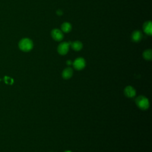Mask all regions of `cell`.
<instances>
[{
	"mask_svg": "<svg viewBox=\"0 0 152 152\" xmlns=\"http://www.w3.org/2000/svg\"><path fill=\"white\" fill-rule=\"evenodd\" d=\"M18 47L23 52H29L33 48V43L28 38H23L19 42Z\"/></svg>",
	"mask_w": 152,
	"mask_h": 152,
	"instance_id": "obj_1",
	"label": "cell"
},
{
	"mask_svg": "<svg viewBox=\"0 0 152 152\" xmlns=\"http://www.w3.org/2000/svg\"><path fill=\"white\" fill-rule=\"evenodd\" d=\"M137 106L142 110H146L149 107L150 103L148 99L144 96H140L135 99Z\"/></svg>",
	"mask_w": 152,
	"mask_h": 152,
	"instance_id": "obj_2",
	"label": "cell"
},
{
	"mask_svg": "<svg viewBox=\"0 0 152 152\" xmlns=\"http://www.w3.org/2000/svg\"><path fill=\"white\" fill-rule=\"evenodd\" d=\"M70 44H71L70 42H66L61 43L58 47V53L62 55H66L69 50Z\"/></svg>",
	"mask_w": 152,
	"mask_h": 152,
	"instance_id": "obj_3",
	"label": "cell"
},
{
	"mask_svg": "<svg viewBox=\"0 0 152 152\" xmlns=\"http://www.w3.org/2000/svg\"><path fill=\"white\" fill-rule=\"evenodd\" d=\"M72 65L75 69L81 70L86 66V61L83 58H78L74 60Z\"/></svg>",
	"mask_w": 152,
	"mask_h": 152,
	"instance_id": "obj_4",
	"label": "cell"
},
{
	"mask_svg": "<svg viewBox=\"0 0 152 152\" xmlns=\"http://www.w3.org/2000/svg\"><path fill=\"white\" fill-rule=\"evenodd\" d=\"M51 36L55 40L61 41L64 38V34L61 30L58 28H54L51 31Z\"/></svg>",
	"mask_w": 152,
	"mask_h": 152,
	"instance_id": "obj_5",
	"label": "cell"
},
{
	"mask_svg": "<svg viewBox=\"0 0 152 152\" xmlns=\"http://www.w3.org/2000/svg\"><path fill=\"white\" fill-rule=\"evenodd\" d=\"M124 94L127 97L132 98L135 97V96L136 95V91L134 87H132V86H128L125 88Z\"/></svg>",
	"mask_w": 152,
	"mask_h": 152,
	"instance_id": "obj_6",
	"label": "cell"
},
{
	"mask_svg": "<svg viewBox=\"0 0 152 152\" xmlns=\"http://www.w3.org/2000/svg\"><path fill=\"white\" fill-rule=\"evenodd\" d=\"M142 34L140 30H135L131 34V39L134 42H139L142 39Z\"/></svg>",
	"mask_w": 152,
	"mask_h": 152,
	"instance_id": "obj_7",
	"label": "cell"
},
{
	"mask_svg": "<svg viewBox=\"0 0 152 152\" xmlns=\"http://www.w3.org/2000/svg\"><path fill=\"white\" fill-rule=\"evenodd\" d=\"M143 30L145 33H146L148 35H151L152 33V24L151 22L150 21H146L143 24Z\"/></svg>",
	"mask_w": 152,
	"mask_h": 152,
	"instance_id": "obj_8",
	"label": "cell"
},
{
	"mask_svg": "<svg viewBox=\"0 0 152 152\" xmlns=\"http://www.w3.org/2000/svg\"><path fill=\"white\" fill-rule=\"evenodd\" d=\"M72 74H73V71L72 68L68 67L64 69L62 73V76L64 79L68 80V79H69L72 76Z\"/></svg>",
	"mask_w": 152,
	"mask_h": 152,
	"instance_id": "obj_9",
	"label": "cell"
},
{
	"mask_svg": "<svg viewBox=\"0 0 152 152\" xmlns=\"http://www.w3.org/2000/svg\"><path fill=\"white\" fill-rule=\"evenodd\" d=\"M70 46H71L72 49L75 51H79L83 48V43L78 40H76L71 43Z\"/></svg>",
	"mask_w": 152,
	"mask_h": 152,
	"instance_id": "obj_10",
	"label": "cell"
},
{
	"mask_svg": "<svg viewBox=\"0 0 152 152\" xmlns=\"http://www.w3.org/2000/svg\"><path fill=\"white\" fill-rule=\"evenodd\" d=\"M72 29L71 24L68 22H65L61 25V31L64 33H69Z\"/></svg>",
	"mask_w": 152,
	"mask_h": 152,
	"instance_id": "obj_11",
	"label": "cell"
},
{
	"mask_svg": "<svg viewBox=\"0 0 152 152\" xmlns=\"http://www.w3.org/2000/svg\"><path fill=\"white\" fill-rule=\"evenodd\" d=\"M143 58L147 61H150L152 58V51L151 49L145 50L142 53Z\"/></svg>",
	"mask_w": 152,
	"mask_h": 152,
	"instance_id": "obj_12",
	"label": "cell"
},
{
	"mask_svg": "<svg viewBox=\"0 0 152 152\" xmlns=\"http://www.w3.org/2000/svg\"><path fill=\"white\" fill-rule=\"evenodd\" d=\"M66 64H67L68 65H71V64H72V62H71V61L68 60V61H66Z\"/></svg>",
	"mask_w": 152,
	"mask_h": 152,
	"instance_id": "obj_13",
	"label": "cell"
},
{
	"mask_svg": "<svg viewBox=\"0 0 152 152\" xmlns=\"http://www.w3.org/2000/svg\"><path fill=\"white\" fill-rule=\"evenodd\" d=\"M65 152H71V151H65Z\"/></svg>",
	"mask_w": 152,
	"mask_h": 152,
	"instance_id": "obj_14",
	"label": "cell"
}]
</instances>
